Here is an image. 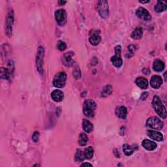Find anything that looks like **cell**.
Wrapping results in <instances>:
<instances>
[{
  "mask_svg": "<svg viewBox=\"0 0 167 167\" xmlns=\"http://www.w3.org/2000/svg\"><path fill=\"white\" fill-rule=\"evenodd\" d=\"M45 56V49L43 46H40L38 48L37 52L36 55V65L38 71L41 73H43V63H44Z\"/></svg>",
  "mask_w": 167,
  "mask_h": 167,
  "instance_id": "obj_3",
  "label": "cell"
},
{
  "mask_svg": "<svg viewBox=\"0 0 167 167\" xmlns=\"http://www.w3.org/2000/svg\"><path fill=\"white\" fill-rule=\"evenodd\" d=\"M97 11L101 18H104V19L107 18L109 15V7L108 2L104 1V0L99 2L97 5Z\"/></svg>",
  "mask_w": 167,
  "mask_h": 167,
  "instance_id": "obj_7",
  "label": "cell"
},
{
  "mask_svg": "<svg viewBox=\"0 0 167 167\" xmlns=\"http://www.w3.org/2000/svg\"><path fill=\"white\" fill-rule=\"evenodd\" d=\"M93 166V165L89 163H84L81 165V166Z\"/></svg>",
  "mask_w": 167,
  "mask_h": 167,
  "instance_id": "obj_33",
  "label": "cell"
},
{
  "mask_svg": "<svg viewBox=\"0 0 167 167\" xmlns=\"http://www.w3.org/2000/svg\"><path fill=\"white\" fill-rule=\"evenodd\" d=\"M67 80V75L65 72H59L57 73L54 78L53 85L55 88H64Z\"/></svg>",
  "mask_w": 167,
  "mask_h": 167,
  "instance_id": "obj_4",
  "label": "cell"
},
{
  "mask_svg": "<svg viewBox=\"0 0 167 167\" xmlns=\"http://www.w3.org/2000/svg\"><path fill=\"white\" fill-rule=\"evenodd\" d=\"M136 15H137L140 19H143L145 21L149 22L152 20V16L149 12L144 7H139L136 11Z\"/></svg>",
  "mask_w": 167,
  "mask_h": 167,
  "instance_id": "obj_10",
  "label": "cell"
},
{
  "mask_svg": "<svg viewBox=\"0 0 167 167\" xmlns=\"http://www.w3.org/2000/svg\"><path fill=\"white\" fill-rule=\"evenodd\" d=\"M135 83L141 89L145 90L148 86V82L147 79L143 77H138L135 80Z\"/></svg>",
  "mask_w": 167,
  "mask_h": 167,
  "instance_id": "obj_19",
  "label": "cell"
},
{
  "mask_svg": "<svg viewBox=\"0 0 167 167\" xmlns=\"http://www.w3.org/2000/svg\"><path fill=\"white\" fill-rule=\"evenodd\" d=\"M112 92V86H111L110 85H107V86H105L102 91V93H101L102 97H107V96L111 95Z\"/></svg>",
  "mask_w": 167,
  "mask_h": 167,
  "instance_id": "obj_25",
  "label": "cell"
},
{
  "mask_svg": "<svg viewBox=\"0 0 167 167\" xmlns=\"http://www.w3.org/2000/svg\"><path fill=\"white\" fill-rule=\"evenodd\" d=\"M59 3L60 5H64V4L66 3V2L65 1H59Z\"/></svg>",
  "mask_w": 167,
  "mask_h": 167,
  "instance_id": "obj_34",
  "label": "cell"
},
{
  "mask_svg": "<svg viewBox=\"0 0 167 167\" xmlns=\"http://www.w3.org/2000/svg\"><path fill=\"white\" fill-rule=\"evenodd\" d=\"M73 55H74V53H73V52H69L65 54L64 55L63 61H64V64L65 65L69 67L73 64L72 57L73 56Z\"/></svg>",
  "mask_w": 167,
  "mask_h": 167,
  "instance_id": "obj_21",
  "label": "cell"
},
{
  "mask_svg": "<svg viewBox=\"0 0 167 167\" xmlns=\"http://www.w3.org/2000/svg\"><path fill=\"white\" fill-rule=\"evenodd\" d=\"M97 105L95 102L92 100H86L84 103L83 113L88 117H92L94 116L95 110L96 109Z\"/></svg>",
  "mask_w": 167,
  "mask_h": 167,
  "instance_id": "obj_2",
  "label": "cell"
},
{
  "mask_svg": "<svg viewBox=\"0 0 167 167\" xmlns=\"http://www.w3.org/2000/svg\"><path fill=\"white\" fill-rule=\"evenodd\" d=\"M142 145L146 150H149V151H153L154 150H156L157 146L156 142L151 141L150 140H147V139H145L143 140Z\"/></svg>",
  "mask_w": 167,
  "mask_h": 167,
  "instance_id": "obj_16",
  "label": "cell"
},
{
  "mask_svg": "<svg viewBox=\"0 0 167 167\" xmlns=\"http://www.w3.org/2000/svg\"><path fill=\"white\" fill-rule=\"evenodd\" d=\"M139 2H140V3H146L150 2V1H145V2H141V1H140Z\"/></svg>",
  "mask_w": 167,
  "mask_h": 167,
  "instance_id": "obj_35",
  "label": "cell"
},
{
  "mask_svg": "<svg viewBox=\"0 0 167 167\" xmlns=\"http://www.w3.org/2000/svg\"><path fill=\"white\" fill-rule=\"evenodd\" d=\"M64 94L62 91L59 90H55L51 94V98L55 102H60L64 99Z\"/></svg>",
  "mask_w": 167,
  "mask_h": 167,
  "instance_id": "obj_15",
  "label": "cell"
},
{
  "mask_svg": "<svg viewBox=\"0 0 167 167\" xmlns=\"http://www.w3.org/2000/svg\"><path fill=\"white\" fill-rule=\"evenodd\" d=\"M55 18L59 26H64L67 22V13L65 11L64 9H59L55 11Z\"/></svg>",
  "mask_w": 167,
  "mask_h": 167,
  "instance_id": "obj_9",
  "label": "cell"
},
{
  "mask_svg": "<svg viewBox=\"0 0 167 167\" xmlns=\"http://www.w3.org/2000/svg\"><path fill=\"white\" fill-rule=\"evenodd\" d=\"M94 149H93L92 147L90 146V147H86L84 150V154H85L86 159H91L93 157V156H94Z\"/></svg>",
  "mask_w": 167,
  "mask_h": 167,
  "instance_id": "obj_27",
  "label": "cell"
},
{
  "mask_svg": "<svg viewBox=\"0 0 167 167\" xmlns=\"http://www.w3.org/2000/svg\"><path fill=\"white\" fill-rule=\"evenodd\" d=\"M88 141V137L87 135H86L84 133L80 134L78 142H79V144L80 146H86V144H87Z\"/></svg>",
  "mask_w": 167,
  "mask_h": 167,
  "instance_id": "obj_24",
  "label": "cell"
},
{
  "mask_svg": "<svg viewBox=\"0 0 167 167\" xmlns=\"http://www.w3.org/2000/svg\"><path fill=\"white\" fill-rule=\"evenodd\" d=\"M86 159L84 151L81 150H78L76 154H75V160L77 161H83Z\"/></svg>",
  "mask_w": 167,
  "mask_h": 167,
  "instance_id": "obj_26",
  "label": "cell"
},
{
  "mask_svg": "<svg viewBox=\"0 0 167 167\" xmlns=\"http://www.w3.org/2000/svg\"><path fill=\"white\" fill-rule=\"evenodd\" d=\"M148 95H149V94H148L147 92H144V93H143V94H142L140 99H141L142 100H145L146 99Z\"/></svg>",
  "mask_w": 167,
  "mask_h": 167,
  "instance_id": "obj_32",
  "label": "cell"
},
{
  "mask_svg": "<svg viewBox=\"0 0 167 167\" xmlns=\"http://www.w3.org/2000/svg\"><path fill=\"white\" fill-rule=\"evenodd\" d=\"M163 84V80L161 77L158 75H154L152 77L150 80V85L154 89H158Z\"/></svg>",
  "mask_w": 167,
  "mask_h": 167,
  "instance_id": "obj_13",
  "label": "cell"
},
{
  "mask_svg": "<svg viewBox=\"0 0 167 167\" xmlns=\"http://www.w3.org/2000/svg\"><path fill=\"white\" fill-rule=\"evenodd\" d=\"M146 125L153 129L160 130L162 129L164 123L162 121H160L157 117H151L148 118L146 121Z\"/></svg>",
  "mask_w": 167,
  "mask_h": 167,
  "instance_id": "obj_8",
  "label": "cell"
},
{
  "mask_svg": "<svg viewBox=\"0 0 167 167\" xmlns=\"http://www.w3.org/2000/svg\"><path fill=\"white\" fill-rule=\"evenodd\" d=\"M115 55L111 58V62L112 65L116 67L120 68L121 67L123 64L122 59L121 58V46L120 45H117L114 48Z\"/></svg>",
  "mask_w": 167,
  "mask_h": 167,
  "instance_id": "obj_5",
  "label": "cell"
},
{
  "mask_svg": "<svg viewBox=\"0 0 167 167\" xmlns=\"http://www.w3.org/2000/svg\"><path fill=\"white\" fill-rule=\"evenodd\" d=\"M100 33L101 32L99 30H96L90 32L91 36L89 39V41L91 45H92L93 46H97V45L99 44L101 41V37L99 35Z\"/></svg>",
  "mask_w": 167,
  "mask_h": 167,
  "instance_id": "obj_11",
  "label": "cell"
},
{
  "mask_svg": "<svg viewBox=\"0 0 167 167\" xmlns=\"http://www.w3.org/2000/svg\"><path fill=\"white\" fill-rule=\"evenodd\" d=\"M116 115L121 119H125L127 116V110L124 106L117 107L115 110Z\"/></svg>",
  "mask_w": 167,
  "mask_h": 167,
  "instance_id": "obj_14",
  "label": "cell"
},
{
  "mask_svg": "<svg viewBox=\"0 0 167 167\" xmlns=\"http://www.w3.org/2000/svg\"><path fill=\"white\" fill-rule=\"evenodd\" d=\"M142 35H143L142 29L140 28H137L133 31V33L131 35V37L133 39H140L142 38Z\"/></svg>",
  "mask_w": 167,
  "mask_h": 167,
  "instance_id": "obj_23",
  "label": "cell"
},
{
  "mask_svg": "<svg viewBox=\"0 0 167 167\" xmlns=\"http://www.w3.org/2000/svg\"><path fill=\"white\" fill-rule=\"evenodd\" d=\"M152 104L156 112L163 119H165L167 116L166 110L160 99L157 95L153 97Z\"/></svg>",
  "mask_w": 167,
  "mask_h": 167,
  "instance_id": "obj_1",
  "label": "cell"
},
{
  "mask_svg": "<svg viewBox=\"0 0 167 167\" xmlns=\"http://www.w3.org/2000/svg\"><path fill=\"white\" fill-rule=\"evenodd\" d=\"M147 136L150 138L158 141V142H161L163 140V135L161 133L158 132V131H152V130H148L147 131Z\"/></svg>",
  "mask_w": 167,
  "mask_h": 167,
  "instance_id": "obj_12",
  "label": "cell"
},
{
  "mask_svg": "<svg viewBox=\"0 0 167 167\" xmlns=\"http://www.w3.org/2000/svg\"><path fill=\"white\" fill-rule=\"evenodd\" d=\"M14 23V13L12 9L9 10L7 14V20H6L5 25V32L9 37H11L12 35V31H13V26Z\"/></svg>",
  "mask_w": 167,
  "mask_h": 167,
  "instance_id": "obj_6",
  "label": "cell"
},
{
  "mask_svg": "<svg viewBox=\"0 0 167 167\" xmlns=\"http://www.w3.org/2000/svg\"><path fill=\"white\" fill-rule=\"evenodd\" d=\"M40 166V165H34V166Z\"/></svg>",
  "mask_w": 167,
  "mask_h": 167,
  "instance_id": "obj_36",
  "label": "cell"
},
{
  "mask_svg": "<svg viewBox=\"0 0 167 167\" xmlns=\"http://www.w3.org/2000/svg\"><path fill=\"white\" fill-rule=\"evenodd\" d=\"M128 49H129V52L128 54L126 55V56L129 58H131L132 57L133 54H134V52L135 51V46L133 45H129L128 46Z\"/></svg>",
  "mask_w": 167,
  "mask_h": 167,
  "instance_id": "obj_28",
  "label": "cell"
},
{
  "mask_svg": "<svg viewBox=\"0 0 167 167\" xmlns=\"http://www.w3.org/2000/svg\"><path fill=\"white\" fill-rule=\"evenodd\" d=\"M58 48L60 51H65L66 48H67V45L66 43L64 41H59L58 42V45H57Z\"/></svg>",
  "mask_w": 167,
  "mask_h": 167,
  "instance_id": "obj_29",
  "label": "cell"
},
{
  "mask_svg": "<svg viewBox=\"0 0 167 167\" xmlns=\"http://www.w3.org/2000/svg\"><path fill=\"white\" fill-rule=\"evenodd\" d=\"M138 150V146L134 145V146H130L127 144H123V151L127 156H130L134 153V150Z\"/></svg>",
  "mask_w": 167,
  "mask_h": 167,
  "instance_id": "obj_17",
  "label": "cell"
},
{
  "mask_svg": "<svg viewBox=\"0 0 167 167\" xmlns=\"http://www.w3.org/2000/svg\"><path fill=\"white\" fill-rule=\"evenodd\" d=\"M39 133L38 131H35L32 136V140L34 142H37L39 138Z\"/></svg>",
  "mask_w": 167,
  "mask_h": 167,
  "instance_id": "obj_31",
  "label": "cell"
},
{
  "mask_svg": "<svg viewBox=\"0 0 167 167\" xmlns=\"http://www.w3.org/2000/svg\"><path fill=\"white\" fill-rule=\"evenodd\" d=\"M165 67V65L162 61H160L159 59L155 60L153 64V69L155 71L161 72L164 70Z\"/></svg>",
  "mask_w": 167,
  "mask_h": 167,
  "instance_id": "obj_18",
  "label": "cell"
},
{
  "mask_svg": "<svg viewBox=\"0 0 167 167\" xmlns=\"http://www.w3.org/2000/svg\"><path fill=\"white\" fill-rule=\"evenodd\" d=\"M82 128L84 129V131L87 133H91L93 131V130H94V126H93V124L90 121H89L87 120H83Z\"/></svg>",
  "mask_w": 167,
  "mask_h": 167,
  "instance_id": "obj_20",
  "label": "cell"
},
{
  "mask_svg": "<svg viewBox=\"0 0 167 167\" xmlns=\"http://www.w3.org/2000/svg\"><path fill=\"white\" fill-rule=\"evenodd\" d=\"M73 75L76 79H79L81 77V74H80V71L78 67H76L75 69H74L73 72Z\"/></svg>",
  "mask_w": 167,
  "mask_h": 167,
  "instance_id": "obj_30",
  "label": "cell"
},
{
  "mask_svg": "<svg viewBox=\"0 0 167 167\" xmlns=\"http://www.w3.org/2000/svg\"><path fill=\"white\" fill-rule=\"evenodd\" d=\"M166 8L167 6L166 2L162 1H158L156 5L155 6L154 9L156 11V12H157V13H161V12L166 11Z\"/></svg>",
  "mask_w": 167,
  "mask_h": 167,
  "instance_id": "obj_22",
  "label": "cell"
}]
</instances>
